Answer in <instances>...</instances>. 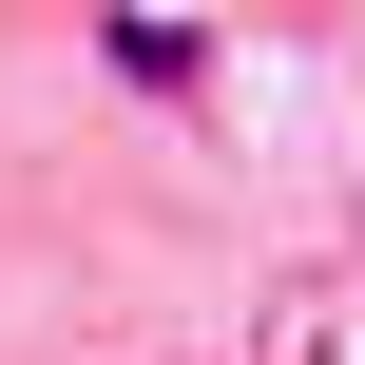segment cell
<instances>
[{"mask_svg": "<svg viewBox=\"0 0 365 365\" xmlns=\"http://www.w3.org/2000/svg\"><path fill=\"white\" fill-rule=\"evenodd\" d=\"M96 58H115L135 96H192V19H96Z\"/></svg>", "mask_w": 365, "mask_h": 365, "instance_id": "6da1fadb", "label": "cell"}]
</instances>
